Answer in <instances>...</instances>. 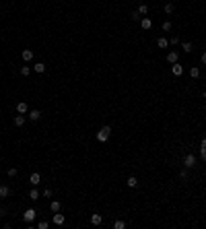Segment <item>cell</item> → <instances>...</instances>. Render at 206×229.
Segmentation results:
<instances>
[{
  "instance_id": "obj_1",
  "label": "cell",
  "mask_w": 206,
  "mask_h": 229,
  "mask_svg": "<svg viewBox=\"0 0 206 229\" xmlns=\"http://www.w3.org/2000/svg\"><path fill=\"white\" fill-rule=\"evenodd\" d=\"M109 134H111V126H103V128H99V132H97V140L99 143H107Z\"/></svg>"
},
{
  "instance_id": "obj_2",
  "label": "cell",
  "mask_w": 206,
  "mask_h": 229,
  "mask_svg": "<svg viewBox=\"0 0 206 229\" xmlns=\"http://www.w3.org/2000/svg\"><path fill=\"white\" fill-rule=\"evenodd\" d=\"M35 219H37V211H35V209H27L23 213V221H25V223H33Z\"/></svg>"
},
{
  "instance_id": "obj_3",
  "label": "cell",
  "mask_w": 206,
  "mask_h": 229,
  "mask_svg": "<svg viewBox=\"0 0 206 229\" xmlns=\"http://www.w3.org/2000/svg\"><path fill=\"white\" fill-rule=\"evenodd\" d=\"M183 165H186L188 169H192V167H196V155H192V153H186V155H183Z\"/></svg>"
},
{
  "instance_id": "obj_4",
  "label": "cell",
  "mask_w": 206,
  "mask_h": 229,
  "mask_svg": "<svg viewBox=\"0 0 206 229\" xmlns=\"http://www.w3.org/2000/svg\"><path fill=\"white\" fill-rule=\"evenodd\" d=\"M27 118H29L31 122H37V120L41 118V112L39 110H29V112H27Z\"/></svg>"
},
{
  "instance_id": "obj_5",
  "label": "cell",
  "mask_w": 206,
  "mask_h": 229,
  "mask_svg": "<svg viewBox=\"0 0 206 229\" xmlns=\"http://www.w3.org/2000/svg\"><path fill=\"white\" fill-rule=\"evenodd\" d=\"M27 112H29V105L25 103V101H19V103H17V114L27 116Z\"/></svg>"
},
{
  "instance_id": "obj_6",
  "label": "cell",
  "mask_w": 206,
  "mask_h": 229,
  "mask_svg": "<svg viewBox=\"0 0 206 229\" xmlns=\"http://www.w3.org/2000/svg\"><path fill=\"white\" fill-rule=\"evenodd\" d=\"M29 184H31V186H39V184H41V175L37 174V171L29 175Z\"/></svg>"
},
{
  "instance_id": "obj_7",
  "label": "cell",
  "mask_w": 206,
  "mask_h": 229,
  "mask_svg": "<svg viewBox=\"0 0 206 229\" xmlns=\"http://www.w3.org/2000/svg\"><path fill=\"white\" fill-rule=\"evenodd\" d=\"M171 72H173L175 76H182V75H183V66L179 64V62H175V64H171Z\"/></svg>"
},
{
  "instance_id": "obj_8",
  "label": "cell",
  "mask_w": 206,
  "mask_h": 229,
  "mask_svg": "<svg viewBox=\"0 0 206 229\" xmlns=\"http://www.w3.org/2000/svg\"><path fill=\"white\" fill-rule=\"evenodd\" d=\"M13 122H15V126L23 128V126H25V122H27V118H25L23 114H19V116H15V120H13Z\"/></svg>"
},
{
  "instance_id": "obj_9",
  "label": "cell",
  "mask_w": 206,
  "mask_h": 229,
  "mask_svg": "<svg viewBox=\"0 0 206 229\" xmlns=\"http://www.w3.org/2000/svg\"><path fill=\"white\" fill-rule=\"evenodd\" d=\"M21 58H23V62H31V60H33V52L31 50H23L21 52Z\"/></svg>"
},
{
  "instance_id": "obj_10",
  "label": "cell",
  "mask_w": 206,
  "mask_h": 229,
  "mask_svg": "<svg viewBox=\"0 0 206 229\" xmlns=\"http://www.w3.org/2000/svg\"><path fill=\"white\" fill-rule=\"evenodd\" d=\"M91 223H93L95 227H97V225H101V223H103V217H101L99 213H93V215H91Z\"/></svg>"
},
{
  "instance_id": "obj_11",
  "label": "cell",
  "mask_w": 206,
  "mask_h": 229,
  "mask_svg": "<svg viewBox=\"0 0 206 229\" xmlns=\"http://www.w3.org/2000/svg\"><path fill=\"white\" fill-rule=\"evenodd\" d=\"M177 60H179V54H177V52H169V54H167V62H169V64H175Z\"/></svg>"
},
{
  "instance_id": "obj_12",
  "label": "cell",
  "mask_w": 206,
  "mask_h": 229,
  "mask_svg": "<svg viewBox=\"0 0 206 229\" xmlns=\"http://www.w3.org/2000/svg\"><path fill=\"white\" fill-rule=\"evenodd\" d=\"M140 27H142L144 31H148V29H151V27H152V21L148 19V17H144V19L140 21Z\"/></svg>"
},
{
  "instance_id": "obj_13",
  "label": "cell",
  "mask_w": 206,
  "mask_h": 229,
  "mask_svg": "<svg viewBox=\"0 0 206 229\" xmlns=\"http://www.w3.org/2000/svg\"><path fill=\"white\" fill-rule=\"evenodd\" d=\"M60 209H62V204H60L58 200H52V202H49V211H52V213H60Z\"/></svg>"
},
{
  "instance_id": "obj_14",
  "label": "cell",
  "mask_w": 206,
  "mask_h": 229,
  "mask_svg": "<svg viewBox=\"0 0 206 229\" xmlns=\"http://www.w3.org/2000/svg\"><path fill=\"white\" fill-rule=\"evenodd\" d=\"M126 186H128V188H136V186H138V180H136V175H130V178L126 180Z\"/></svg>"
},
{
  "instance_id": "obj_15",
  "label": "cell",
  "mask_w": 206,
  "mask_h": 229,
  "mask_svg": "<svg viewBox=\"0 0 206 229\" xmlns=\"http://www.w3.org/2000/svg\"><path fill=\"white\" fill-rule=\"evenodd\" d=\"M157 45L161 48V50H165V48H169V39H167V37H159V39H157Z\"/></svg>"
},
{
  "instance_id": "obj_16",
  "label": "cell",
  "mask_w": 206,
  "mask_h": 229,
  "mask_svg": "<svg viewBox=\"0 0 206 229\" xmlns=\"http://www.w3.org/2000/svg\"><path fill=\"white\" fill-rule=\"evenodd\" d=\"M64 215H60V213H54V225H64Z\"/></svg>"
},
{
  "instance_id": "obj_17",
  "label": "cell",
  "mask_w": 206,
  "mask_h": 229,
  "mask_svg": "<svg viewBox=\"0 0 206 229\" xmlns=\"http://www.w3.org/2000/svg\"><path fill=\"white\" fill-rule=\"evenodd\" d=\"M200 157H202V161H206V138H202V143H200Z\"/></svg>"
},
{
  "instance_id": "obj_18",
  "label": "cell",
  "mask_w": 206,
  "mask_h": 229,
  "mask_svg": "<svg viewBox=\"0 0 206 229\" xmlns=\"http://www.w3.org/2000/svg\"><path fill=\"white\" fill-rule=\"evenodd\" d=\"M192 48H194V44H192V41H183V44H182V50L186 52V54H190Z\"/></svg>"
},
{
  "instance_id": "obj_19",
  "label": "cell",
  "mask_w": 206,
  "mask_h": 229,
  "mask_svg": "<svg viewBox=\"0 0 206 229\" xmlns=\"http://www.w3.org/2000/svg\"><path fill=\"white\" fill-rule=\"evenodd\" d=\"M10 194V188L8 186H0V198H6Z\"/></svg>"
},
{
  "instance_id": "obj_20",
  "label": "cell",
  "mask_w": 206,
  "mask_h": 229,
  "mask_svg": "<svg viewBox=\"0 0 206 229\" xmlns=\"http://www.w3.org/2000/svg\"><path fill=\"white\" fill-rule=\"evenodd\" d=\"M190 76L192 79H198V76H200V68H198V66H192L190 68Z\"/></svg>"
},
{
  "instance_id": "obj_21",
  "label": "cell",
  "mask_w": 206,
  "mask_h": 229,
  "mask_svg": "<svg viewBox=\"0 0 206 229\" xmlns=\"http://www.w3.org/2000/svg\"><path fill=\"white\" fill-rule=\"evenodd\" d=\"M136 13H138L140 17H142V15H148V6H147V4H140V6L136 8Z\"/></svg>"
},
{
  "instance_id": "obj_22",
  "label": "cell",
  "mask_w": 206,
  "mask_h": 229,
  "mask_svg": "<svg viewBox=\"0 0 206 229\" xmlns=\"http://www.w3.org/2000/svg\"><path fill=\"white\" fill-rule=\"evenodd\" d=\"M33 70H35V72H39V75H41V72H45V64H44V62H37V64L33 66Z\"/></svg>"
},
{
  "instance_id": "obj_23",
  "label": "cell",
  "mask_w": 206,
  "mask_h": 229,
  "mask_svg": "<svg viewBox=\"0 0 206 229\" xmlns=\"http://www.w3.org/2000/svg\"><path fill=\"white\" fill-rule=\"evenodd\" d=\"M163 10H165L167 15H171L173 10H175V6H173V4H171V2H167V4H165V6H163Z\"/></svg>"
},
{
  "instance_id": "obj_24",
  "label": "cell",
  "mask_w": 206,
  "mask_h": 229,
  "mask_svg": "<svg viewBox=\"0 0 206 229\" xmlns=\"http://www.w3.org/2000/svg\"><path fill=\"white\" fill-rule=\"evenodd\" d=\"M113 229H126V223H124V221H113Z\"/></svg>"
},
{
  "instance_id": "obj_25",
  "label": "cell",
  "mask_w": 206,
  "mask_h": 229,
  "mask_svg": "<svg viewBox=\"0 0 206 229\" xmlns=\"http://www.w3.org/2000/svg\"><path fill=\"white\" fill-rule=\"evenodd\" d=\"M29 198H31V200H37V198H39V192H37V188H33V190L29 192Z\"/></svg>"
},
{
  "instance_id": "obj_26",
  "label": "cell",
  "mask_w": 206,
  "mask_h": 229,
  "mask_svg": "<svg viewBox=\"0 0 206 229\" xmlns=\"http://www.w3.org/2000/svg\"><path fill=\"white\" fill-rule=\"evenodd\" d=\"M161 29H163V31H171V21H163Z\"/></svg>"
},
{
  "instance_id": "obj_27",
  "label": "cell",
  "mask_w": 206,
  "mask_h": 229,
  "mask_svg": "<svg viewBox=\"0 0 206 229\" xmlns=\"http://www.w3.org/2000/svg\"><path fill=\"white\" fill-rule=\"evenodd\" d=\"M21 75H23V76H29L31 75V68H29V66H21Z\"/></svg>"
},
{
  "instance_id": "obj_28",
  "label": "cell",
  "mask_w": 206,
  "mask_h": 229,
  "mask_svg": "<svg viewBox=\"0 0 206 229\" xmlns=\"http://www.w3.org/2000/svg\"><path fill=\"white\" fill-rule=\"evenodd\" d=\"M17 174H19L17 167H10V169H8V178H17Z\"/></svg>"
},
{
  "instance_id": "obj_29",
  "label": "cell",
  "mask_w": 206,
  "mask_h": 229,
  "mask_svg": "<svg viewBox=\"0 0 206 229\" xmlns=\"http://www.w3.org/2000/svg\"><path fill=\"white\" fill-rule=\"evenodd\" d=\"M48 227H49L48 221H39V223H37V229H48Z\"/></svg>"
},
{
  "instance_id": "obj_30",
  "label": "cell",
  "mask_w": 206,
  "mask_h": 229,
  "mask_svg": "<svg viewBox=\"0 0 206 229\" xmlns=\"http://www.w3.org/2000/svg\"><path fill=\"white\" fill-rule=\"evenodd\" d=\"M169 44H171V45H177V44H179V37H177V35H173L171 39H169Z\"/></svg>"
},
{
  "instance_id": "obj_31",
  "label": "cell",
  "mask_w": 206,
  "mask_h": 229,
  "mask_svg": "<svg viewBox=\"0 0 206 229\" xmlns=\"http://www.w3.org/2000/svg\"><path fill=\"white\" fill-rule=\"evenodd\" d=\"M179 175H182V180H188V167H186V169H182V171H179Z\"/></svg>"
},
{
  "instance_id": "obj_32",
  "label": "cell",
  "mask_w": 206,
  "mask_h": 229,
  "mask_svg": "<svg viewBox=\"0 0 206 229\" xmlns=\"http://www.w3.org/2000/svg\"><path fill=\"white\" fill-rule=\"evenodd\" d=\"M44 196H48V198H49V196H52V190L45 188V190H44Z\"/></svg>"
},
{
  "instance_id": "obj_33",
  "label": "cell",
  "mask_w": 206,
  "mask_h": 229,
  "mask_svg": "<svg viewBox=\"0 0 206 229\" xmlns=\"http://www.w3.org/2000/svg\"><path fill=\"white\" fill-rule=\"evenodd\" d=\"M202 64H206V52L202 54Z\"/></svg>"
},
{
  "instance_id": "obj_34",
  "label": "cell",
  "mask_w": 206,
  "mask_h": 229,
  "mask_svg": "<svg viewBox=\"0 0 206 229\" xmlns=\"http://www.w3.org/2000/svg\"><path fill=\"white\" fill-rule=\"evenodd\" d=\"M202 97H204V99H206V91H204V93H202Z\"/></svg>"
}]
</instances>
